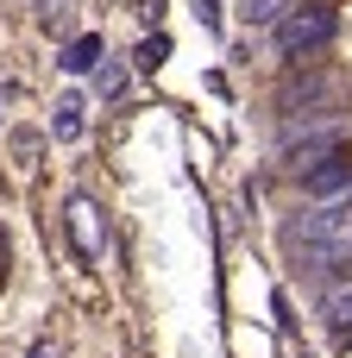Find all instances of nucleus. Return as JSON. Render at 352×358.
Here are the masks:
<instances>
[{"instance_id":"f257e3e1","label":"nucleus","mask_w":352,"mask_h":358,"mask_svg":"<svg viewBox=\"0 0 352 358\" xmlns=\"http://www.w3.org/2000/svg\"><path fill=\"white\" fill-rule=\"evenodd\" d=\"M334 25H340V13L328 6V0H302L283 25H277V57H309V50H321L328 38H334Z\"/></svg>"},{"instance_id":"f03ea898","label":"nucleus","mask_w":352,"mask_h":358,"mask_svg":"<svg viewBox=\"0 0 352 358\" xmlns=\"http://www.w3.org/2000/svg\"><path fill=\"white\" fill-rule=\"evenodd\" d=\"M296 182H302V195H315V201H340V195H346V182H352V164H346V151L321 157V164H315V170H302Z\"/></svg>"},{"instance_id":"7ed1b4c3","label":"nucleus","mask_w":352,"mask_h":358,"mask_svg":"<svg viewBox=\"0 0 352 358\" xmlns=\"http://www.w3.org/2000/svg\"><path fill=\"white\" fill-rule=\"evenodd\" d=\"M277 107H283V120L290 113H315V107H334V82L328 76H290L283 94H277Z\"/></svg>"},{"instance_id":"20e7f679","label":"nucleus","mask_w":352,"mask_h":358,"mask_svg":"<svg viewBox=\"0 0 352 358\" xmlns=\"http://www.w3.org/2000/svg\"><path fill=\"white\" fill-rule=\"evenodd\" d=\"M296 6H302V0H239L246 25H271V31H277V25H283V19H290Z\"/></svg>"},{"instance_id":"39448f33","label":"nucleus","mask_w":352,"mask_h":358,"mask_svg":"<svg viewBox=\"0 0 352 358\" xmlns=\"http://www.w3.org/2000/svg\"><path fill=\"white\" fill-rule=\"evenodd\" d=\"M94 63H101V38H94V31L69 38V50H63V69H69V76H88Z\"/></svg>"},{"instance_id":"423d86ee","label":"nucleus","mask_w":352,"mask_h":358,"mask_svg":"<svg viewBox=\"0 0 352 358\" xmlns=\"http://www.w3.org/2000/svg\"><path fill=\"white\" fill-rule=\"evenodd\" d=\"M321 308H328V321H334V334H340V327H352V277H340V283H328V296H321Z\"/></svg>"},{"instance_id":"0eeeda50","label":"nucleus","mask_w":352,"mask_h":358,"mask_svg":"<svg viewBox=\"0 0 352 358\" xmlns=\"http://www.w3.org/2000/svg\"><path fill=\"white\" fill-rule=\"evenodd\" d=\"M164 57H170V38H145V44L132 50V63H139V69H157Z\"/></svg>"},{"instance_id":"6e6552de","label":"nucleus","mask_w":352,"mask_h":358,"mask_svg":"<svg viewBox=\"0 0 352 358\" xmlns=\"http://www.w3.org/2000/svg\"><path fill=\"white\" fill-rule=\"evenodd\" d=\"M57 138H82V113H76V101L57 107Z\"/></svg>"},{"instance_id":"1a4fd4ad","label":"nucleus","mask_w":352,"mask_h":358,"mask_svg":"<svg viewBox=\"0 0 352 358\" xmlns=\"http://www.w3.org/2000/svg\"><path fill=\"white\" fill-rule=\"evenodd\" d=\"M94 88H101V94H107V101H113V94H120V88H126V76H120V69H101V76H94Z\"/></svg>"},{"instance_id":"9d476101","label":"nucleus","mask_w":352,"mask_h":358,"mask_svg":"<svg viewBox=\"0 0 352 358\" xmlns=\"http://www.w3.org/2000/svg\"><path fill=\"white\" fill-rule=\"evenodd\" d=\"M195 19H202V25L214 31V25H220V0H195Z\"/></svg>"},{"instance_id":"9b49d317","label":"nucleus","mask_w":352,"mask_h":358,"mask_svg":"<svg viewBox=\"0 0 352 358\" xmlns=\"http://www.w3.org/2000/svg\"><path fill=\"white\" fill-rule=\"evenodd\" d=\"M340 208H352V182H346V195H340Z\"/></svg>"},{"instance_id":"f8f14e48","label":"nucleus","mask_w":352,"mask_h":358,"mask_svg":"<svg viewBox=\"0 0 352 358\" xmlns=\"http://www.w3.org/2000/svg\"><path fill=\"white\" fill-rule=\"evenodd\" d=\"M31 358H50V352H44V346H38V352H31Z\"/></svg>"}]
</instances>
